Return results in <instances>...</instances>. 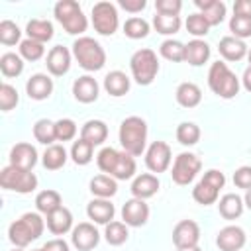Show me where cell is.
I'll return each instance as SVG.
<instances>
[{
	"label": "cell",
	"mask_w": 251,
	"mask_h": 251,
	"mask_svg": "<svg viewBox=\"0 0 251 251\" xmlns=\"http://www.w3.org/2000/svg\"><path fill=\"white\" fill-rule=\"evenodd\" d=\"M122 220L129 227H141L149 220V206L141 198H129L122 206Z\"/></svg>",
	"instance_id": "obj_13"
},
{
	"label": "cell",
	"mask_w": 251,
	"mask_h": 251,
	"mask_svg": "<svg viewBox=\"0 0 251 251\" xmlns=\"http://www.w3.org/2000/svg\"><path fill=\"white\" fill-rule=\"evenodd\" d=\"M176 141L180 145H196L200 141V127L194 122H180L176 126Z\"/></svg>",
	"instance_id": "obj_37"
},
{
	"label": "cell",
	"mask_w": 251,
	"mask_h": 251,
	"mask_svg": "<svg viewBox=\"0 0 251 251\" xmlns=\"http://www.w3.org/2000/svg\"><path fill=\"white\" fill-rule=\"evenodd\" d=\"M12 251H24V249H20V247H16V249H12Z\"/></svg>",
	"instance_id": "obj_58"
},
{
	"label": "cell",
	"mask_w": 251,
	"mask_h": 251,
	"mask_svg": "<svg viewBox=\"0 0 251 251\" xmlns=\"http://www.w3.org/2000/svg\"><path fill=\"white\" fill-rule=\"evenodd\" d=\"M129 76L122 71H110L104 76V90L110 96H124L129 92Z\"/></svg>",
	"instance_id": "obj_29"
},
{
	"label": "cell",
	"mask_w": 251,
	"mask_h": 251,
	"mask_svg": "<svg viewBox=\"0 0 251 251\" xmlns=\"http://www.w3.org/2000/svg\"><path fill=\"white\" fill-rule=\"evenodd\" d=\"M129 69H131V76L137 84L141 86H149L157 73H159V59H157V53L149 47H143V49H137L131 59H129Z\"/></svg>",
	"instance_id": "obj_7"
},
{
	"label": "cell",
	"mask_w": 251,
	"mask_h": 251,
	"mask_svg": "<svg viewBox=\"0 0 251 251\" xmlns=\"http://www.w3.org/2000/svg\"><path fill=\"white\" fill-rule=\"evenodd\" d=\"M61 206H63L61 194H59L57 190H53V188L41 190V192H37V196H35V208H37V212H39V214L49 216L51 212L59 210Z\"/></svg>",
	"instance_id": "obj_32"
},
{
	"label": "cell",
	"mask_w": 251,
	"mask_h": 251,
	"mask_svg": "<svg viewBox=\"0 0 251 251\" xmlns=\"http://www.w3.org/2000/svg\"><path fill=\"white\" fill-rule=\"evenodd\" d=\"M18 102H20V94H18L16 86H12L8 82H2L0 84V110L10 112L18 106Z\"/></svg>",
	"instance_id": "obj_44"
},
{
	"label": "cell",
	"mask_w": 251,
	"mask_h": 251,
	"mask_svg": "<svg viewBox=\"0 0 251 251\" xmlns=\"http://www.w3.org/2000/svg\"><path fill=\"white\" fill-rule=\"evenodd\" d=\"M73 57L88 73L100 71L106 65V51H104V47L96 39L86 37V35L75 39V43H73Z\"/></svg>",
	"instance_id": "obj_5"
},
{
	"label": "cell",
	"mask_w": 251,
	"mask_h": 251,
	"mask_svg": "<svg viewBox=\"0 0 251 251\" xmlns=\"http://www.w3.org/2000/svg\"><path fill=\"white\" fill-rule=\"evenodd\" d=\"M33 251H45V249H43V247H41V249H33Z\"/></svg>",
	"instance_id": "obj_59"
},
{
	"label": "cell",
	"mask_w": 251,
	"mask_h": 251,
	"mask_svg": "<svg viewBox=\"0 0 251 251\" xmlns=\"http://www.w3.org/2000/svg\"><path fill=\"white\" fill-rule=\"evenodd\" d=\"M45 224H47V229L53 233V235H63L67 231L73 229V214L69 208L61 206L59 210L51 212L49 216H45Z\"/></svg>",
	"instance_id": "obj_23"
},
{
	"label": "cell",
	"mask_w": 251,
	"mask_h": 251,
	"mask_svg": "<svg viewBox=\"0 0 251 251\" xmlns=\"http://www.w3.org/2000/svg\"><path fill=\"white\" fill-rule=\"evenodd\" d=\"M33 137L35 141L43 143V145H53V141L57 139L55 137V122L47 120V118H41L33 124Z\"/></svg>",
	"instance_id": "obj_36"
},
{
	"label": "cell",
	"mask_w": 251,
	"mask_h": 251,
	"mask_svg": "<svg viewBox=\"0 0 251 251\" xmlns=\"http://www.w3.org/2000/svg\"><path fill=\"white\" fill-rule=\"evenodd\" d=\"M0 186L20 194H29L37 188V176L31 171H24L14 165H8L0 171Z\"/></svg>",
	"instance_id": "obj_9"
},
{
	"label": "cell",
	"mask_w": 251,
	"mask_h": 251,
	"mask_svg": "<svg viewBox=\"0 0 251 251\" xmlns=\"http://www.w3.org/2000/svg\"><path fill=\"white\" fill-rule=\"evenodd\" d=\"M224 184H226V175L218 169H210V171L204 173V176L192 188V198L202 206L216 204Z\"/></svg>",
	"instance_id": "obj_8"
},
{
	"label": "cell",
	"mask_w": 251,
	"mask_h": 251,
	"mask_svg": "<svg viewBox=\"0 0 251 251\" xmlns=\"http://www.w3.org/2000/svg\"><path fill=\"white\" fill-rule=\"evenodd\" d=\"M92 153H94V145H90L84 139H76L71 147V159L75 165H80V167H84L92 161Z\"/></svg>",
	"instance_id": "obj_41"
},
{
	"label": "cell",
	"mask_w": 251,
	"mask_h": 251,
	"mask_svg": "<svg viewBox=\"0 0 251 251\" xmlns=\"http://www.w3.org/2000/svg\"><path fill=\"white\" fill-rule=\"evenodd\" d=\"M114 214H116V208H114V204L108 198H94L86 206V216L94 224L106 226V224L114 222Z\"/></svg>",
	"instance_id": "obj_20"
},
{
	"label": "cell",
	"mask_w": 251,
	"mask_h": 251,
	"mask_svg": "<svg viewBox=\"0 0 251 251\" xmlns=\"http://www.w3.org/2000/svg\"><path fill=\"white\" fill-rule=\"evenodd\" d=\"M196 8L204 16V20L212 25H220L226 18V4L222 0H194Z\"/></svg>",
	"instance_id": "obj_24"
},
{
	"label": "cell",
	"mask_w": 251,
	"mask_h": 251,
	"mask_svg": "<svg viewBox=\"0 0 251 251\" xmlns=\"http://www.w3.org/2000/svg\"><path fill=\"white\" fill-rule=\"evenodd\" d=\"M171 147L165 141H153L145 149V165L151 173H165L171 167Z\"/></svg>",
	"instance_id": "obj_12"
},
{
	"label": "cell",
	"mask_w": 251,
	"mask_h": 251,
	"mask_svg": "<svg viewBox=\"0 0 251 251\" xmlns=\"http://www.w3.org/2000/svg\"><path fill=\"white\" fill-rule=\"evenodd\" d=\"M233 184L237 188H243V190H249L251 188V167L249 165H243V167L235 169V173H233Z\"/></svg>",
	"instance_id": "obj_50"
},
{
	"label": "cell",
	"mask_w": 251,
	"mask_h": 251,
	"mask_svg": "<svg viewBox=\"0 0 251 251\" xmlns=\"http://www.w3.org/2000/svg\"><path fill=\"white\" fill-rule=\"evenodd\" d=\"M0 71L6 78L20 76L24 73V59L16 53H4L0 57Z\"/></svg>",
	"instance_id": "obj_39"
},
{
	"label": "cell",
	"mask_w": 251,
	"mask_h": 251,
	"mask_svg": "<svg viewBox=\"0 0 251 251\" xmlns=\"http://www.w3.org/2000/svg\"><path fill=\"white\" fill-rule=\"evenodd\" d=\"M200 169H202V161L194 153H186V151L178 153L175 157V163H173V169H171L173 182H176L180 186H186L196 178Z\"/></svg>",
	"instance_id": "obj_10"
},
{
	"label": "cell",
	"mask_w": 251,
	"mask_h": 251,
	"mask_svg": "<svg viewBox=\"0 0 251 251\" xmlns=\"http://www.w3.org/2000/svg\"><path fill=\"white\" fill-rule=\"evenodd\" d=\"M159 53L161 57H165L167 61H173V63H180L186 59V45L178 39H165L159 47Z\"/></svg>",
	"instance_id": "obj_35"
},
{
	"label": "cell",
	"mask_w": 251,
	"mask_h": 251,
	"mask_svg": "<svg viewBox=\"0 0 251 251\" xmlns=\"http://www.w3.org/2000/svg\"><path fill=\"white\" fill-rule=\"evenodd\" d=\"M200 241V227L194 220H180L173 227V243L176 249L180 247H194Z\"/></svg>",
	"instance_id": "obj_15"
},
{
	"label": "cell",
	"mask_w": 251,
	"mask_h": 251,
	"mask_svg": "<svg viewBox=\"0 0 251 251\" xmlns=\"http://www.w3.org/2000/svg\"><path fill=\"white\" fill-rule=\"evenodd\" d=\"M155 8H157V14L178 16L182 10V2L180 0H155Z\"/></svg>",
	"instance_id": "obj_49"
},
{
	"label": "cell",
	"mask_w": 251,
	"mask_h": 251,
	"mask_svg": "<svg viewBox=\"0 0 251 251\" xmlns=\"http://www.w3.org/2000/svg\"><path fill=\"white\" fill-rule=\"evenodd\" d=\"M124 33L129 39H143L149 33V24L143 18H139V16H131L124 24Z\"/></svg>",
	"instance_id": "obj_42"
},
{
	"label": "cell",
	"mask_w": 251,
	"mask_h": 251,
	"mask_svg": "<svg viewBox=\"0 0 251 251\" xmlns=\"http://www.w3.org/2000/svg\"><path fill=\"white\" fill-rule=\"evenodd\" d=\"M245 241V231L239 226H226L216 235V245L220 247V251H241Z\"/></svg>",
	"instance_id": "obj_16"
},
{
	"label": "cell",
	"mask_w": 251,
	"mask_h": 251,
	"mask_svg": "<svg viewBox=\"0 0 251 251\" xmlns=\"http://www.w3.org/2000/svg\"><path fill=\"white\" fill-rule=\"evenodd\" d=\"M175 98L182 108H196L202 102V90L194 82H180L176 86Z\"/></svg>",
	"instance_id": "obj_27"
},
{
	"label": "cell",
	"mask_w": 251,
	"mask_h": 251,
	"mask_svg": "<svg viewBox=\"0 0 251 251\" xmlns=\"http://www.w3.org/2000/svg\"><path fill=\"white\" fill-rule=\"evenodd\" d=\"M210 45L204 39H192L186 43V63L192 67H200L210 59Z\"/></svg>",
	"instance_id": "obj_30"
},
{
	"label": "cell",
	"mask_w": 251,
	"mask_h": 251,
	"mask_svg": "<svg viewBox=\"0 0 251 251\" xmlns=\"http://www.w3.org/2000/svg\"><path fill=\"white\" fill-rule=\"evenodd\" d=\"M243 204H245V208H249V210H251V188H249V190H245V196H243Z\"/></svg>",
	"instance_id": "obj_55"
},
{
	"label": "cell",
	"mask_w": 251,
	"mask_h": 251,
	"mask_svg": "<svg viewBox=\"0 0 251 251\" xmlns=\"http://www.w3.org/2000/svg\"><path fill=\"white\" fill-rule=\"evenodd\" d=\"M176 251H202L198 245H194V247H180V249H176Z\"/></svg>",
	"instance_id": "obj_56"
},
{
	"label": "cell",
	"mask_w": 251,
	"mask_h": 251,
	"mask_svg": "<svg viewBox=\"0 0 251 251\" xmlns=\"http://www.w3.org/2000/svg\"><path fill=\"white\" fill-rule=\"evenodd\" d=\"M35 163H37V149L31 143L22 141L10 149V165L24 169V171H31Z\"/></svg>",
	"instance_id": "obj_18"
},
{
	"label": "cell",
	"mask_w": 251,
	"mask_h": 251,
	"mask_svg": "<svg viewBox=\"0 0 251 251\" xmlns=\"http://www.w3.org/2000/svg\"><path fill=\"white\" fill-rule=\"evenodd\" d=\"M71 51L63 45H55L51 47V51L47 53V59H45V65H47V71L53 75V76H63L69 73L71 69Z\"/></svg>",
	"instance_id": "obj_17"
},
{
	"label": "cell",
	"mask_w": 251,
	"mask_h": 251,
	"mask_svg": "<svg viewBox=\"0 0 251 251\" xmlns=\"http://www.w3.org/2000/svg\"><path fill=\"white\" fill-rule=\"evenodd\" d=\"M118 137H120V145L126 153H129L131 157H139L141 153H145V145H147L145 120L139 116H129V118L122 120Z\"/></svg>",
	"instance_id": "obj_2"
},
{
	"label": "cell",
	"mask_w": 251,
	"mask_h": 251,
	"mask_svg": "<svg viewBox=\"0 0 251 251\" xmlns=\"http://www.w3.org/2000/svg\"><path fill=\"white\" fill-rule=\"evenodd\" d=\"M241 84H243V88L247 90V92H251V65L243 71V76H241Z\"/></svg>",
	"instance_id": "obj_54"
},
{
	"label": "cell",
	"mask_w": 251,
	"mask_h": 251,
	"mask_svg": "<svg viewBox=\"0 0 251 251\" xmlns=\"http://www.w3.org/2000/svg\"><path fill=\"white\" fill-rule=\"evenodd\" d=\"M243 208H245L243 198L237 196L235 192L224 194L220 198V202H218V210H220V216L224 220H235V218H239L243 214Z\"/></svg>",
	"instance_id": "obj_28"
},
{
	"label": "cell",
	"mask_w": 251,
	"mask_h": 251,
	"mask_svg": "<svg viewBox=\"0 0 251 251\" xmlns=\"http://www.w3.org/2000/svg\"><path fill=\"white\" fill-rule=\"evenodd\" d=\"M80 139L88 141L90 145H102L108 139V126L102 120H88L80 127Z\"/></svg>",
	"instance_id": "obj_26"
},
{
	"label": "cell",
	"mask_w": 251,
	"mask_h": 251,
	"mask_svg": "<svg viewBox=\"0 0 251 251\" xmlns=\"http://www.w3.org/2000/svg\"><path fill=\"white\" fill-rule=\"evenodd\" d=\"M20 37H22V31H20V27L14 22H10V20H2L0 22V43H4V45H16L20 41Z\"/></svg>",
	"instance_id": "obj_45"
},
{
	"label": "cell",
	"mask_w": 251,
	"mask_h": 251,
	"mask_svg": "<svg viewBox=\"0 0 251 251\" xmlns=\"http://www.w3.org/2000/svg\"><path fill=\"white\" fill-rule=\"evenodd\" d=\"M51 92H53V80L43 73L31 75L25 82V94L31 100H47Z\"/></svg>",
	"instance_id": "obj_21"
},
{
	"label": "cell",
	"mask_w": 251,
	"mask_h": 251,
	"mask_svg": "<svg viewBox=\"0 0 251 251\" xmlns=\"http://www.w3.org/2000/svg\"><path fill=\"white\" fill-rule=\"evenodd\" d=\"M96 165L104 175L116 180H127L135 175V159L129 153L118 151L114 147L100 149V153L96 155Z\"/></svg>",
	"instance_id": "obj_1"
},
{
	"label": "cell",
	"mask_w": 251,
	"mask_h": 251,
	"mask_svg": "<svg viewBox=\"0 0 251 251\" xmlns=\"http://www.w3.org/2000/svg\"><path fill=\"white\" fill-rule=\"evenodd\" d=\"M233 16L251 18V0H235V4H233Z\"/></svg>",
	"instance_id": "obj_52"
},
{
	"label": "cell",
	"mask_w": 251,
	"mask_h": 251,
	"mask_svg": "<svg viewBox=\"0 0 251 251\" xmlns=\"http://www.w3.org/2000/svg\"><path fill=\"white\" fill-rule=\"evenodd\" d=\"M208 86L220 98L229 100L239 92V78L224 61H216L210 65L208 71Z\"/></svg>",
	"instance_id": "obj_4"
},
{
	"label": "cell",
	"mask_w": 251,
	"mask_h": 251,
	"mask_svg": "<svg viewBox=\"0 0 251 251\" xmlns=\"http://www.w3.org/2000/svg\"><path fill=\"white\" fill-rule=\"evenodd\" d=\"M45 55V47L43 43L35 41V39H24L20 43V57L25 59V61H39L41 57Z\"/></svg>",
	"instance_id": "obj_43"
},
{
	"label": "cell",
	"mask_w": 251,
	"mask_h": 251,
	"mask_svg": "<svg viewBox=\"0 0 251 251\" xmlns=\"http://www.w3.org/2000/svg\"><path fill=\"white\" fill-rule=\"evenodd\" d=\"M180 16H165V14H157L153 16V27L157 29V33L163 35H173L180 29Z\"/></svg>",
	"instance_id": "obj_40"
},
{
	"label": "cell",
	"mask_w": 251,
	"mask_h": 251,
	"mask_svg": "<svg viewBox=\"0 0 251 251\" xmlns=\"http://www.w3.org/2000/svg\"><path fill=\"white\" fill-rule=\"evenodd\" d=\"M92 25L100 35H114L118 25H120V18H118V10L112 2H96L92 6Z\"/></svg>",
	"instance_id": "obj_11"
},
{
	"label": "cell",
	"mask_w": 251,
	"mask_h": 251,
	"mask_svg": "<svg viewBox=\"0 0 251 251\" xmlns=\"http://www.w3.org/2000/svg\"><path fill=\"white\" fill-rule=\"evenodd\" d=\"M229 31L233 33V37H237L241 41L245 37H251V18L231 16V20H229Z\"/></svg>",
	"instance_id": "obj_46"
},
{
	"label": "cell",
	"mask_w": 251,
	"mask_h": 251,
	"mask_svg": "<svg viewBox=\"0 0 251 251\" xmlns=\"http://www.w3.org/2000/svg\"><path fill=\"white\" fill-rule=\"evenodd\" d=\"M247 59H249V65H251V49L247 51Z\"/></svg>",
	"instance_id": "obj_57"
},
{
	"label": "cell",
	"mask_w": 251,
	"mask_h": 251,
	"mask_svg": "<svg viewBox=\"0 0 251 251\" xmlns=\"http://www.w3.org/2000/svg\"><path fill=\"white\" fill-rule=\"evenodd\" d=\"M98 92H100V86H98L96 78L90 76V75L78 76L73 82V96L80 104H92V102H96L98 100Z\"/></svg>",
	"instance_id": "obj_19"
},
{
	"label": "cell",
	"mask_w": 251,
	"mask_h": 251,
	"mask_svg": "<svg viewBox=\"0 0 251 251\" xmlns=\"http://www.w3.org/2000/svg\"><path fill=\"white\" fill-rule=\"evenodd\" d=\"M159 178L157 175H151V173H143V175H137L131 182V194L133 198H141V200H147L151 196H155L159 192Z\"/></svg>",
	"instance_id": "obj_22"
},
{
	"label": "cell",
	"mask_w": 251,
	"mask_h": 251,
	"mask_svg": "<svg viewBox=\"0 0 251 251\" xmlns=\"http://www.w3.org/2000/svg\"><path fill=\"white\" fill-rule=\"evenodd\" d=\"M55 20L63 25V29L71 35H80L86 31L88 27V20L82 12V8L78 6V2L75 0H59L53 8Z\"/></svg>",
	"instance_id": "obj_6"
},
{
	"label": "cell",
	"mask_w": 251,
	"mask_h": 251,
	"mask_svg": "<svg viewBox=\"0 0 251 251\" xmlns=\"http://www.w3.org/2000/svg\"><path fill=\"white\" fill-rule=\"evenodd\" d=\"M67 159H69L67 149L63 145H59V143H53V145H49L45 149V153L41 157V163H43V167L47 171H59V169L65 167Z\"/></svg>",
	"instance_id": "obj_31"
},
{
	"label": "cell",
	"mask_w": 251,
	"mask_h": 251,
	"mask_svg": "<svg viewBox=\"0 0 251 251\" xmlns=\"http://www.w3.org/2000/svg\"><path fill=\"white\" fill-rule=\"evenodd\" d=\"M45 251H69V243L61 237H55V239H49L45 245H43Z\"/></svg>",
	"instance_id": "obj_53"
},
{
	"label": "cell",
	"mask_w": 251,
	"mask_h": 251,
	"mask_svg": "<svg viewBox=\"0 0 251 251\" xmlns=\"http://www.w3.org/2000/svg\"><path fill=\"white\" fill-rule=\"evenodd\" d=\"M90 192L96 198H108L110 200L118 192V180L108 176V175H96L90 180Z\"/></svg>",
	"instance_id": "obj_33"
},
{
	"label": "cell",
	"mask_w": 251,
	"mask_h": 251,
	"mask_svg": "<svg viewBox=\"0 0 251 251\" xmlns=\"http://www.w3.org/2000/svg\"><path fill=\"white\" fill-rule=\"evenodd\" d=\"M218 51H220V55H222L226 61H241V59L247 55L249 49H247V45H245L241 39H237V37H233V35H226V37L220 39Z\"/></svg>",
	"instance_id": "obj_25"
},
{
	"label": "cell",
	"mask_w": 251,
	"mask_h": 251,
	"mask_svg": "<svg viewBox=\"0 0 251 251\" xmlns=\"http://www.w3.org/2000/svg\"><path fill=\"white\" fill-rule=\"evenodd\" d=\"M118 4H120V8H124L129 14H137V12H141L147 6L145 0H120Z\"/></svg>",
	"instance_id": "obj_51"
},
{
	"label": "cell",
	"mask_w": 251,
	"mask_h": 251,
	"mask_svg": "<svg viewBox=\"0 0 251 251\" xmlns=\"http://www.w3.org/2000/svg\"><path fill=\"white\" fill-rule=\"evenodd\" d=\"M25 33L29 39H35L39 43H45L53 37V24L49 20H29L27 25H25Z\"/></svg>",
	"instance_id": "obj_34"
},
{
	"label": "cell",
	"mask_w": 251,
	"mask_h": 251,
	"mask_svg": "<svg viewBox=\"0 0 251 251\" xmlns=\"http://www.w3.org/2000/svg\"><path fill=\"white\" fill-rule=\"evenodd\" d=\"M76 135V124L71 118H61L55 122V137L57 141H71Z\"/></svg>",
	"instance_id": "obj_48"
},
{
	"label": "cell",
	"mask_w": 251,
	"mask_h": 251,
	"mask_svg": "<svg viewBox=\"0 0 251 251\" xmlns=\"http://www.w3.org/2000/svg\"><path fill=\"white\" fill-rule=\"evenodd\" d=\"M43 229H45V220L41 218V214L39 212H25L22 218H18L16 222L10 224L8 237L16 247L24 249L31 241L39 239Z\"/></svg>",
	"instance_id": "obj_3"
},
{
	"label": "cell",
	"mask_w": 251,
	"mask_h": 251,
	"mask_svg": "<svg viewBox=\"0 0 251 251\" xmlns=\"http://www.w3.org/2000/svg\"><path fill=\"white\" fill-rule=\"evenodd\" d=\"M98 241H100V233L94 227V224H90V222H80L71 231V243L78 251H90L98 245Z\"/></svg>",
	"instance_id": "obj_14"
},
{
	"label": "cell",
	"mask_w": 251,
	"mask_h": 251,
	"mask_svg": "<svg viewBox=\"0 0 251 251\" xmlns=\"http://www.w3.org/2000/svg\"><path fill=\"white\" fill-rule=\"evenodd\" d=\"M127 237H129V231H127V226H126L124 222H116V220H114V222L106 224L104 239H106L110 245L118 247V245L126 243V241H127Z\"/></svg>",
	"instance_id": "obj_38"
},
{
	"label": "cell",
	"mask_w": 251,
	"mask_h": 251,
	"mask_svg": "<svg viewBox=\"0 0 251 251\" xmlns=\"http://www.w3.org/2000/svg\"><path fill=\"white\" fill-rule=\"evenodd\" d=\"M186 29H188V33H192L198 39V37H204L208 33L210 24L204 20V16L200 12H196V14H190L186 18Z\"/></svg>",
	"instance_id": "obj_47"
}]
</instances>
